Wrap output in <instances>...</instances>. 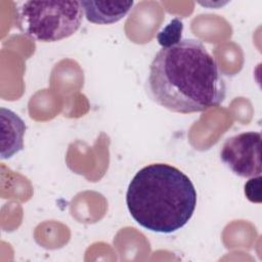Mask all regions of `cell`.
<instances>
[{
    "instance_id": "cell-5",
    "label": "cell",
    "mask_w": 262,
    "mask_h": 262,
    "mask_svg": "<svg viewBox=\"0 0 262 262\" xmlns=\"http://www.w3.org/2000/svg\"><path fill=\"white\" fill-rule=\"evenodd\" d=\"M1 159H9L24 148L25 122L12 111L1 107Z\"/></svg>"
},
{
    "instance_id": "cell-8",
    "label": "cell",
    "mask_w": 262,
    "mask_h": 262,
    "mask_svg": "<svg viewBox=\"0 0 262 262\" xmlns=\"http://www.w3.org/2000/svg\"><path fill=\"white\" fill-rule=\"evenodd\" d=\"M261 177L256 176L250 178L245 184V194L252 203H261Z\"/></svg>"
},
{
    "instance_id": "cell-6",
    "label": "cell",
    "mask_w": 262,
    "mask_h": 262,
    "mask_svg": "<svg viewBox=\"0 0 262 262\" xmlns=\"http://www.w3.org/2000/svg\"><path fill=\"white\" fill-rule=\"evenodd\" d=\"M88 21L110 25L122 19L132 8L133 1H80Z\"/></svg>"
},
{
    "instance_id": "cell-3",
    "label": "cell",
    "mask_w": 262,
    "mask_h": 262,
    "mask_svg": "<svg viewBox=\"0 0 262 262\" xmlns=\"http://www.w3.org/2000/svg\"><path fill=\"white\" fill-rule=\"evenodd\" d=\"M80 1H27L17 12V27L40 42H55L74 35L81 27Z\"/></svg>"
},
{
    "instance_id": "cell-2",
    "label": "cell",
    "mask_w": 262,
    "mask_h": 262,
    "mask_svg": "<svg viewBox=\"0 0 262 262\" xmlns=\"http://www.w3.org/2000/svg\"><path fill=\"white\" fill-rule=\"evenodd\" d=\"M131 217L143 228L171 233L182 228L196 206L193 183L178 168L156 163L141 168L126 193Z\"/></svg>"
},
{
    "instance_id": "cell-1",
    "label": "cell",
    "mask_w": 262,
    "mask_h": 262,
    "mask_svg": "<svg viewBox=\"0 0 262 262\" xmlns=\"http://www.w3.org/2000/svg\"><path fill=\"white\" fill-rule=\"evenodd\" d=\"M147 85L159 105L180 114L218 106L226 96L217 60L196 39L160 49L150 62Z\"/></svg>"
},
{
    "instance_id": "cell-4",
    "label": "cell",
    "mask_w": 262,
    "mask_h": 262,
    "mask_svg": "<svg viewBox=\"0 0 262 262\" xmlns=\"http://www.w3.org/2000/svg\"><path fill=\"white\" fill-rule=\"evenodd\" d=\"M223 164L235 175L252 178L261 174V134L249 131L225 140L220 150Z\"/></svg>"
},
{
    "instance_id": "cell-7",
    "label": "cell",
    "mask_w": 262,
    "mask_h": 262,
    "mask_svg": "<svg viewBox=\"0 0 262 262\" xmlns=\"http://www.w3.org/2000/svg\"><path fill=\"white\" fill-rule=\"evenodd\" d=\"M183 24L179 18H173L157 36L162 48L172 46L181 40Z\"/></svg>"
}]
</instances>
